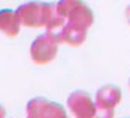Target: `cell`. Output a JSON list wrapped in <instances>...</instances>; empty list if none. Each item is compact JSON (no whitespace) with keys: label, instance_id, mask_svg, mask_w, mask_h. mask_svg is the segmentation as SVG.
<instances>
[{"label":"cell","instance_id":"cell-2","mask_svg":"<svg viewBox=\"0 0 130 118\" xmlns=\"http://www.w3.org/2000/svg\"><path fill=\"white\" fill-rule=\"evenodd\" d=\"M55 14V4L43 2H29L15 10L18 21L21 25L28 28H41L45 26Z\"/></svg>","mask_w":130,"mask_h":118},{"label":"cell","instance_id":"cell-3","mask_svg":"<svg viewBox=\"0 0 130 118\" xmlns=\"http://www.w3.org/2000/svg\"><path fill=\"white\" fill-rule=\"evenodd\" d=\"M27 118H69L60 104L43 97H35L27 104Z\"/></svg>","mask_w":130,"mask_h":118},{"label":"cell","instance_id":"cell-9","mask_svg":"<svg viewBox=\"0 0 130 118\" xmlns=\"http://www.w3.org/2000/svg\"><path fill=\"white\" fill-rule=\"evenodd\" d=\"M124 17H126V21L129 22V25H130V6H127V7H126V11H124Z\"/></svg>","mask_w":130,"mask_h":118},{"label":"cell","instance_id":"cell-10","mask_svg":"<svg viewBox=\"0 0 130 118\" xmlns=\"http://www.w3.org/2000/svg\"><path fill=\"white\" fill-rule=\"evenodd\" d=\"M0 118H4V108L0 106Z\"/></svg>","mask_w":130,"mask_h":118},{"label":"cell","instance_id":"cell-4","mask_svg":"<svg viewBox=\"0 0 130 118\" xmlns=\"http://www.w3.org/2000/svg\"><path fill=\"white\" fill-rule=\"evenodd\" d=\"M56 53L57 43L52 40L46 34L38 36L31 45V58L38 65L49 64L56 57Z\"/></svg>","mask_w":130,"mask_h":118},{"label":"cell","instance_id":"cell-8","mask_svg":"<svg viewBox=\"0 0 130 118\" xmlns=\"http://www.w3.org/2000/svg\"><path fill=\"white\" fill-rule=\"evenodd\" d=\"M85 38H87V29L66 22L62 34V43H67L70 46H80L85 42Z\"/></svg>","mask_w":130,"mask_h":118},{"label":"cell","instance_id":"cell-7","mask_svg":"<svg viewBox=\"0 0 130 118\" xmlns=\"http://www.w3.org/2000/svg\"><path fill=\"white\" fill-rule=\"evenodd\" d=\"M20 21H18L15 11L13 10H2L0 11V31L4 35L13 38L17 36L20 32Z\"/></svg>","mask_w":130,"mask_h":118},{"label":"cell","instance_id":"cell-5","mask_svg":"<svg viewBox=\"0 0 130 118\" xmlns=\"http://www.w3.org/2000/svg\"><path fill=\"white\" fill-rule=\"evenodd\" d=\"M67 106L76 118H94L95 103L84 90H76L67 99Z\"/></svg>","mask_w":130,"mask_h":118},{"label":"cell","instance_id":"cell-6","mask_svg":"<svg viewBox=\"0 0 130 118\" xmlns=\"http://www.w3.org/2000/svg\"><path fill=\"white\" fill-rule=\"evenodd\" d=\"M122 99V90L116 85H105L98 89L95 96V107L101 108H115Z\"/></svg>","mask_w":130,"mask_h":118},{"label":"cell","instance_id":"cell-11","mask_svg":"<svg viewBox=\"0 0 130 118\" xmlns=\"http://www.w3.org/2000/svg\"><path fill=\"white\" fill-rule=\"evenodd\" d=\"M129 86H130V81H129Z\"/></svg>","mask_w":130,"mask_h":118},{"label":"cell","instance_id":"cell-1","mask_svg":"<svg viewBox=\"0 0 130 118\" xmlns=\"http://www.w3.org/2000/svg\"><path fill=\"white\" fill-rule=\"evenodd\" d=\"M55 11L67 24L88 29L94 22V14L83 0H60L55 4Z\"/></svg>","mask_w":130,"mask_h":118}]
</instances>
